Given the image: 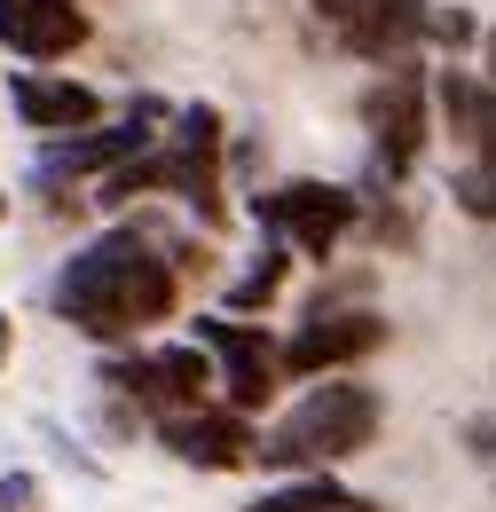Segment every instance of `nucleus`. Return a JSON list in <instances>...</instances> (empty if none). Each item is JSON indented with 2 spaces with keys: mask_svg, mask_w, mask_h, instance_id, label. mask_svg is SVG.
I'll return each mask as SVG.
<instances>
[{
  "mask_svg": "<svg viewBox=\"0 0 496 512\" xmlns=\"http://www.w3.org/2000/svg\"><path fill=\"white\" fill-rule=\"evenodd\" d=\"M174 300H182V276L166 268V253H150V237H134V229H111V237L79 245L56 276V316L79 323L87 339L150 331V323L174 316Z\"/></svg>",
  "mask_w": 496,
  "mask_h": 512,
  "instance_id": "nucleus-1",
  "label": "nucleus"
},
{
  "mask_svg": "<svg viewBox=\"0 0 496 512\" xmlns=\"http://www.w3.org/2000/svg\"><path fill=\"white\" fill-rule=\"evenodd\" d=\"M378 418H386L378 386H363L355 371H323V379L284 410V426L252 449V457H260V465H276L284 481H300V473H323V465H339V457L371 449L378 442Z\"/></svg>",
  "mask_w": 496,
  "mask_h": 512,
  "instance_id": "nucleus-2",
  "label": "nucleus"
},
{
  "mask_svg": "<svg viewBox=\"0 0 496 512\" xmlns=\"http://www.w3.org/2000/svg\"><path fill=\"white\" fill-rule=\"evenodd\" d=\"M197 347L221 363V371H213V386L229 394L221 410L252 418V410H268V402H276V386H284V363H276V339H268V331H252V323H229V316H197Z\"/></svg>",
  "mask_w": 496,
  "mask_h": 512,
  "instance_id": "nucleus-3",
  "label": "nucleus"
},
{
  "mask_svg": "<svg viewBox=\"0 0 496 512\" xmlns=\"http://www.w3.org/2000/svg\"><path fill=\"white\" fill-rule=\"evenodd\" d=\"M221 150H229L221 111L213 103H182L174 142H166V190H182L197 221H221L229 213V197H221Z\"/></svg>",
  "mask_w": 496,
  "mask_h": 512,
  "instance_id": "nucleus-4",
  "label": "nucleus"
},
{
  "mask_svg": "<svg viewBox=\"0 0 496 512\" xmlns=\"http://www.w3.org/2000/svg\"><path fill=\"white\" fill-rule=\"evenodd\" d=\"M378 339H386V323H378L371 308H315L292 339H276V363H284L292 379H323V371L363 363Z\"/></svg>",
  "mask_w": 496,
  "mask_h": 512,
  "instance_id": "nucleus-5",
  "label": "nucleus"
},
{
  "mask_svg": "<svg viewBox=\"0 0 496 512\" xmlns=\"http://www.w3.org/2000/svg\"><path fill=\"white\" fill-rule=\"evenodd\" d=\"M363 127H371V150H378V174H410L418 150H426V79L418 71H394L363 95Z\"/></svg>",
  "mask_w": 496,
  "mask_h": 512,
  "instance_id": "nucleus-6",
  "label": "nucleus"
},
{
  "mask_svg": "<svg viewBox=\"0 0 496 512\" xmlns=\"http://www.w3.org/2000/svg\"><path fill=\"white\" fill-rule=\"evenodd\" d=\"M158 442L174 449V457H189L197 473H237V465H252V418H237V410H221V402H189V410H158Z\"/></svg>",
  "mask_w": 496,
  "mask_h": 512,
  "instance_id": "nucleus-7",
  "label": "nucleus"
},
{
  "mask_svg": "<svg viewBox=\"0 0 496 512\" xmlns=\"http://www.w3.org/2000/svg\"><path fill=\"white\" fill-rule=\"evenodd\" d=\"M355 213H363V205H355L347 190H331V182H292V190L268 197V221H276V229H284L308 260H331V245L347 237V221H355Z\"/></svg>",
  "mask_w": 496,
  "mask_h": 512,
  "instance_id": "nucleus-8",
  "label": "nucleus"
},
{
  "mask_svg": "<svg viewBox=\"0 0 496 512\" xmlns=\"http://www.w3.org/2000/svg\"><path fill=\"white\" fill-rule=\"evenodd\" d=\"M87 8L79 0H0V40L24 56V64H56L71 48H87Z\"/></svg>",
  "mask_w": 496,
  "mask_h": 512,
  "instance_id": "nucleus-9",
  "label": "nucleus"
},
{
  "mask_svg": "<svg viewBox=\"0 0 496 512\" xmlns=\"http://www.w3.org/2000/svg\"><path fill=\"white\" fill-rule=\"evenodd\" d=\"M16 119L32 134H87L103 119V95L79 87V79H56V71H16Z\"/></svg>",
  "mask_w": 496,
  "mask_h": 512,
  "instance_id": "nucleus-10",
  "label": "nucleus"
},
{
  "mask_svg": "<svg viewBox=\"0 0 496 512\" xmlns=\"http://www.w3.org/2000/svg\"><path fill=\"white\" fill-rule=\"evenodd\" d=\"M119 386L142 394L150 410H189V402H205V386H213V355H205V347H158V355L126 363Z\"/></svg>",
  "mask_w": 496,
  "mask_h": 512,
  "instance_id": "nucleus-11",
  "label": "nucleus"
},
{
  "mask_svg": "<svg viewBox=\"0 0 496 512\" xmlns=\"http://www.w3.org/2000/svg\"><path fill=\"white\" fill-rule=\"evenodd\" d=\"M134 150H150V119H142V111L119 119V127H103V134H56V142L40 150V166H48V182H71V174H111Z\"/></svg>",
  "mask_w": 496,
  "mask_h": 512,
  "instance_id": "nucleus-12",
  "label": "nucleus"
},
{
  "mask_svg": "<svg viewBox=\"0 0 496 512\" xmlns=\"http://www.w3.org/2000/svg\"><path fill=\"white\" fill-rule=\"evenodd\" d=\"M434 95H441L449 134H457L473 158H496V87H489V79H473V71H441Z\"/></svg>",
  "mask_w": 496,
  "mask_h": 512,
  "instance_id": "nucleus-13",
  "label": "nucleus"
},
{
  "mask_svg": "<svg viewBox=\"0 0 496 512\" xmlns=\"http://www.w3.org/2000/svg\"><path fill=\"white\" fill-rule=\"evenodd\" d=\"M339 32H347V48H355V56L386 64V56H402V48L426 32V0H363V8H355V24H339Z\"/></svg>",
  "mask_w": 496,
  "mask_h": 512,
  "instance_id": "nucleus-14",
  "label": "nucleus"
},
{
  "mask_svg": "<svg viewBox=\"0 0 496 512\" xmlns=\"http://www.w3.org/2000/svg\"><path fill=\"white\" fill-rule=\"evenodd\" d=\"M245 512H378V505L347 497V489H339V481H323V473H300V481H284V489L252 497Z\"/></svg>",
  "mask_w": 496,
  "mask_h": 512,
  "instance_id": "nucleus-15",
  "label": "nucleus"
},
{
  "mask_svg": "<svg viewBox=\"0 0 496 512\" xmlns=\"http://www.w3.org/2000/svg\"><path fill=\"white\" fill-rule=\"evenodd\" d=\"M142 190H166V150H134V158H119L103 182H95V205H126V197Z\"/></svg>",
  "mask_w": 496,
  "mask_h": 512,
  "instance_id": "nucleus-16",
  "label": "nucleus"
},
{
  "mask_svg": "<svg viewBox=\"0 0 496 512\" xmlns=\"http://www.w3.org/2000/svg\"><path fill=\"white\" fill-rule=\"evenodd\" d=\"M449 190H457V205H465L473 221H496V158H473Z\"/></svg>",
  "mask_w": 496,
  "mask_h": 512,
  "instance_id": "nucleus-17",
  "label": "nucleus"
},
{
  "mask_svg": "<svg viewBox=\"0 0 496 512\" xmlns=\"http://www.w3.org/2000/svg\"><path fill=\"white\" fill-rule=\"evenodd\" d=\"M284 268H292V260H284L276 245H268V253H260V268H252L245 284H229V308H260V300L276 292V276H284Z\"/></svg>",
  "mask_w": 496,
  "mask_h": 512,
  "instance_id": "nucleus-18",
  "label": "nucleus"
},
{
  "mask_svg": "<svg viewBox=\"0 0 496 512\" xmlns=\"http://www.w3.org/2000/svg\"><path fill=\"white\" fill-rule=\"evenodd\" d=\"M0 512H40V481L32 473H0Z\"/></svg>",
  "mask_w": 496,
  "mask_h": 512,
  "instance_id": "nucleus-19",
  "label": "nucleus"
},
{
  "mask_svg": "<svg viewBox=\"0 0 496 512\" xmlns=\"http://www.w3.org/2000/svg\"><path fill=\"white\" fill-rule=\"evenodd\" d=\"M426 32H434V40H473V24H465L457 8H426Z\"/></svg>",
  "mask_w": 496,
  "mask_h": 512,
  "instance_id": "nucleus-20",
  "label": "nucleus"
},
{
  "mask_svg": "<svg viewBox=\"0 0 496 512\" xmlns=\"http://www.w3.org/2000/svg\"><path fill=\"white\" fill-rule=\"evenodd\" d=\"M465 442H473V457L496 473V418H473V426H465Z\"/></svg>",
  "mask_w": 496,
  "mask_h": 512,
  "instance_id": "nucleus-21",
  "label": "nucleus"
},
{
  "mask_svg": "<svg viewBox=\"0 0 496 512\" xmlns=\"http://www.w3.org/2000/svg\"><path fill=\"white\" fill-rule=\"evenodd\" d=\"M355 8H363V0H315V16H323V24H355Z\"/></svg>",
  "mask_w": 496,
  "mask_h": 512,
  "instance_id": "nucleus-22",
  "label": "nucleus"
},
{
  "mask_svg": "<svg viewBox=\"0 0 496 512\" xmlns=\"http://www.w3.org/2000/svg\"><path fill=\"white\" fill-rule=\"evenodd\" d=\"M481 64H489V87H496V32L481 40Z\"/></svg>",
  "mask_w": 496,
  "mask_h": 512,
  "instance_id": "nucleus-23",
  "label": "nucleus"
},
{
  "mask_svg": "<svg viewBox=\"0 0 496 512\" xmlns=\"http://www.w3.org/2000/svg\"><path fill=\"white\" fill-rule=\"evenodd\" d=\"M0 363H8V316H0Z\"/></svg>",
  "mask_w": 496,
  "mask_h": 512,
  "instance_id": "nucleus-24",
  "label": "nucleus"
},
{
  "mask_svg": "<svg viewBox=\"0 0 496 512\" xmlns=\"http://www.w3.org/2000/svg\"><path fill=\"white\" fill-rule=\"evenodd\" d=\"M0 221H8V197H0Z\"/></svg>",
  "mask_w": 496,
  "mask_h": 512,
  "instance_id": "nucleus-25",
  "label": "nucleus"
}]
</instances>
